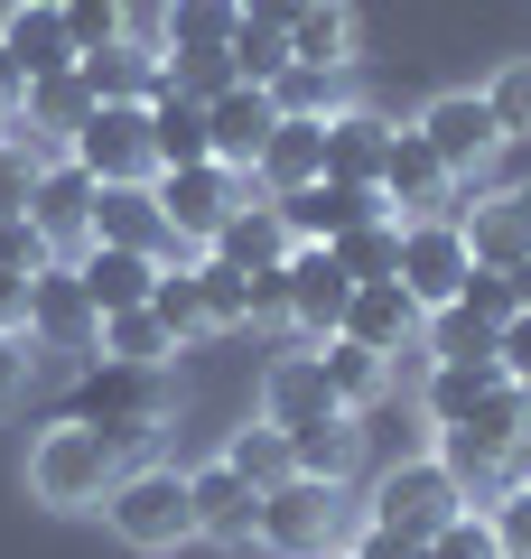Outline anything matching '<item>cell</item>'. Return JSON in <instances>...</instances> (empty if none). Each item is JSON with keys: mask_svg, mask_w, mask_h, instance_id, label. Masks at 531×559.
Wrapping results in <instances>:
<instances>
[{"mask_svg": "<svg viewBox=\"0 0 531 559\" xmlns=\"http://www.w3.org/2000/svg\"><path fill=\"white\" fill-rule=\"evenodd\" d=\"M38 168H47V150H38L28 131L0 140V215H28V197H38Z\"/></svg>", "mask_w": 531, "mask_h": 559, "instance_id": "ee69618b", "label": "cell"}, {"mask_svg": "<svg viewBox=\"0 0 531 559\" xmlns=\"http://www.w3.org/2000/svg\"><path fill=\"white\" fill-rule=\"evenodd\" d=\"M75 75H84L94 103H150L158 84H168V57L140 47V38H113V47H94V57H75Z\"/></svg>", "mask_w": 531, "mask_h": 559, "instance_id": "7402d4cb", "label": "cell"}, {"mask_svg": "<svg viewBox=\"0 0 531 559\" xmlns=\"http://www.w3.org/2000/svg\"><path fill=\"white\" fill-rule=\"evenodd\" d=\"M467 271H475V252H467V224H457V215L401 224V289H411L420 308H457Z\"/></svg>", "mask_w": 531, "mask_h": 559, "instance_id": "30bf717a", "label": "cell"}, {"mask_svg": "<svg viewBox=\"0 0 531 559\" xmlns=\"http://www.w3.org/2000/svg\"><path fill=\"white\" fill-rule=\"evenodd\" d=\"M20 326H28V280L0 271V336H20Z\"/></svg>", "mask_w": 531, "mask_h": 559, "instance_id": "db71d44e", "label": "cell"}, {"mask_svg": "<svg viewBox=\"0 0 531 559\" xmlns=\"http://www.w3.org/2000/svg\"><path fill=\"white\" fill-rule=\"evenodd\" d=\"M150 150H158V168H197V159H215V150H205V103H197V94H177V84H158V94H150Z\"/></svg>", "mask_w": 531, "mask_h": 559, "instance_id": "1f68e13d", "label": "cell"}, {"mask_svg": "<svg viewBox=\"0 0 531 559\" xmlns=\"http://www.w3.org/2000/svg\"><path fill=\"white\" fill-rule=\"evenodd\" d=\"M429 457L448 466V485H457V495L475 503V513H485V503H494V495L512 485V457H494V448H475L467 429H438V439H429Z\"/></svg>", "mask_w": 531, "mask_h": 559, "instance_id": "836d02e7", "label": "cell"}, {"mask_svg": "<svg viewBox=\"0 0 531 559\" xmlns=\"http://www.w3.org/2000/svg\"><path fill=\"white\" fill-rule=\"evenodd\" d=\"M224 57H234V84H280V75H290V28H271V20H243Z\"/></svg>", "mask_w": 531, "mask_h": 559, "instance_id": "60d3db41", "label": "cell"}, {"mask_svg": "<svg viewBox=\"0 0 531 559\" xmlns=\"http://www.w3.org/2000/svg\"><path fill=\"white\" fill-rule=\"evenodd\" d=\"M205 252L234 261V271H280V261H290V224H280V205H271V197H243V205H234V224H224Z\"/></svg>", "mask_w": 531, "mask_h": 559, "instance_id": "83f0119b", "label": "cell"}, {"mask_svg": "<svg viewBox=\"0 0 531 559\" xmlns=\"http://www.w3.org/2000/svg\"><path fill=\"white\" fill-rule=\"evenodd\" d=\"M485 522H494V550L504 559H531V485H504L485 503Z\"/></svg>", "mask_w": 531, "mask_h": 559, "instance_id": "7dc6e473", "label": "cell"}, {"mask_svg": "<svg viewBox=\"0 0 531 559\" xmlns=\"http://www.w3.org/2000/svg\"><path fill=\"white\" fill-rule=\"evenodd\" d=\"M57 419H84L103 439L131 457V448L158 439V419H168V373L158 364H113V355H84L75 382H66V411Z\"/></svg>", "mask_w": 531, "mask_h": 559, "instance_id": "6da1fadb", "label": "cell"}, {"mask_svg": "<svg viewBox=\"0 0 531 559\" xmlns=\"http://www.w3.org/2000/svg\"><path fill=\"white\" fill-rule=\"evenodd\" d=\"M224 466H234L252 495H271V485H290L298 466H290V429H271V419H252V429H234L224 439Z\"/></svg>", "mask_w": 531, "mask_h": 559, "instance_id": "8d00e7d4", "label": "cell"}, {"mask_svg": "<svg viewBox=\"0 0 531 559\" xmlns=\"http://www.w3.org/2000/svg\"><path fill=\"white\" fill-rule=\"evenodd\" d=\"M47 261H57V242H47L38 224H28V215H0V271L28 280V271H47Z\"/></svg>", "mask_w": 531, "mask_h": 559, "instance_id": "c3c4849f", "label": "cell"}, {"mask_svg": "<svg viewBox=\"0 0 531 559\" xmlns=\"http://www.w3.org/2000/svg\"><path fill=\"white\" fill-rule=\"evenodd\" d=\"M392 131H401V121H382L374 103H345V112H327V178H345V187H382Z\"/></svg>", "mask_w": 531, "mask_h": 559, "instance_id": "ac0fdd59", "label": "cell"}, {"mask_svg": "<svg viewBox=\"0 0 531 559\" xmlns=\"http://www.w3.org/2000/svg\"><path fill=\"white\" fill-rule=\"evenodd\" d=\"M28 373H38V345H28V336H0V411H20Z\"/></svg>", "mask_w": 531, "mask_h": 559, "instance_id": "816d5d0a", "label": "cell"}, {"mask_svg": "<svg viewBox=\"0 0 531 559\" xmlns=\"http://www.w3.org/2000/svg\"><path fill=\"white\" fill-rule=\"evenodd\" d=\"M66 159H75L94 187H150V178H158L150 103H94V121L75 131V150H66Z\"/></svg>", "mask_w": 531, "mask_h": 559, "instance_id": "52a82bcc", "label": "cell"}, {"mask_svg": "<svg viewBox=\"0 0 531 559\" xmlns=\"http://www.w3.org/2000/svg\"><path fill=\"white\" fill-rule=\"evenodd\" d=\"M317 178H327V121H280L261 140V159H252V187L261 197H298Z\"/></svg>", "mask_w": 531, "mask_h": 559, "instance_id": "603a6c76", "label": "cell"}, {"mask_svg": "<svg viewBox=\"0 0 531 559\" xmlns=\"http://www.w3.org/2000/svg\"><path fill=\"white\" fill-rule=\"evenodd\" d=\"M411 131L438 150V168H448L457 187H467V178H485V168L512 150V140H504V121H494V103L475 94V84H457V94L420 103V121H411Z\"/></svg>", "mask_w": 531, "mask_h": 559, "instance_id": "8992f818", "label": "cell"}, {"mask_svg": "<svg viewBox=\"0 0 531 559\" xmlns=\"http://www.w3.org/2000/svg\"><path fill=\"white\" fill-rule=\"evenodd\" d=\"M448 513H467V495L448 485V466L438 457H401L374 476V503H364V522L374 532H401V540H429Z\"/></svg>", "mask_w": 531, "mask_h": 559, "instance_id": "ba28073f", "label": "cell"}, {"mask_svg": "<svg viewBox=\"0 0 531 559\" xmlns=\"http://www.w3.org/2000/svg\"><path fill=\"white\" fill-rule=\"evenodd\" d=\"M243 10L234 0H168V20H158V57H215V47H234Z\"/></svg>", "mask_w": 531, "mask_h": 559, "instance_id": "d6a6232c", "label": "cell"}, {"mask_svg": "<svg viewBox=\"0 0 531 559\" xmlns=\"http://www.w3.org/2000/svg\"><path fill=\"white\" fill-rule=\"evenodd\" d=\"M197 308H205V336H234V326H252V271H234V261L197 252Z\"/></svg>", "mask_w": 531, "mask_h": 559, "instance_id": "d590c367", "label": "cell"}, {"mask_svg": "<svg viewBox=\"0 0 531 559\" xmlns=\"http://www.w3.org/2000/svg\"><path fill=\"white\" fill-rule=\"evenodd\" d=\"M317 373H327V392L345 401V411H374V401L401 382V364L374 355V345H354V336H327L317 345Z\"/></svg>", "mask_w": 531, "mask_h": 559, "instance_id": "f546056e", "label": "cell"}, {"mask_svg": "<svg viewBox=\"0 0 531 559\" xmlns=\"http://www.w3.org/2000/svg\"><path fill=\"white\" fill-rule=\"evenodd\" d=\"M420 326H429V308L401 289V280H354V299H345V326L335 336H354V345H374V355H420Z\"/></svg>", "mask_w": 531, "mask_h": 559, "instance_id": "7c38bea8", "label": "cell"}, {"mask_svg": "<svg viewBox=\"0 0 531 559\" xmlns=\"http://www.w3.org/2000/svg\"><path fill=\"white\" fill-rule=\"evenodd\" d=\"M280 289H290V326H298L308 345H327L335 326H345L354 280H345V261H335L327 242H290V261H280Z\"/></svg>", "mask_w": 531, "mask_h": 559, "instance_id": "8fae6325", "label": "cell"}, {"mask_svg": "<svg viewBox=\"0 0 531 559\" xmlns=\"http://www.w3.org/2000/svg\"><path fill=\"white\" fill-rule=\"evenodd\" d=\"M327 411H345V401H335L327 373H317V345L271 355V373H261V419H271V429H317Z\"/></svg>", "mask_w": 531, "mask_h": 559, "instance_id": "e0dca14e", "label": "cell"}, {"mask_svg": "<svg viewBox=\"0 0 531 559\" xmlns=\"http://www.w3.org/2000/svg\"><path fill=\"white\" fill-rule=\"evenodd\" d=\"M94 299H84V280H75V261H47V271H28V326L20 336L38 345L47 364H75V355H94Z\"/></svg>", "mask_w": 531, "mask_h": 559, "instance_id": "9c48e42d", "label": "cell"}, {"mask_svg": "<svg viewBox=\"0 0 531 559\" xmlns=\"http://www.w3.org/2000/svg\"><path fill=\"white\" fill-rule=\"evenodd\" d=\"M457 429H467L475 448H494V457H512V439L531 429V392H522V382H504V392H494L475 419H457Z\"/></svg>", "mask_w": 531, "mask_h": 559, "instance_id": "b9f144b4", "label": "cell"}, {"mask_svg": "<svg viewBox=\"0 0 531 559\" xmlns=\"http://www.w3.org/2000/svg\"><path fill=\"white\" fill-rule=\"evenodd\" d=\"M84 121H94V94H84V75L66 66V75H38V84H28V103H20V121H10V131H28L47 159H66Z\"/></svg>", "mask_w": 531, "mask_h": 559, "instance_id": "d6986e66", "label": "cell"}, {"mask_svg": "<svg viewBox=\"0 0 531 559\" xmlns=\"http://www.w3.org/2000/svg\"><path fill=\"white\" fill-rule=\"evenodd\" d=\"M187 503H197V540H252V513H261V495H252V485H243L224 457L187 466Z\"/></svg>", "mask_w": 531, "mask_h": 559, "instance_id": "44dd1931", "label": "cell"}, {"mask_svg": "<svg viewBox=\"0 0 531 559\" xmlns=\"http://www.w3.org/2000/svg\"><path fill=\"white\" fill-rule=\"evenodd\" d=\"M457 224H467V252H475V271H512V261L531 252V215L512 205V187H504V197H475V205H457Z\"/></svg>", "mask_w": 531, "mask_h": 559, "instance_id": "f1b7e54d", "label": "cell"}, {"mask_svg": "<svg viewBox=\"0 0 531 559\" xmlns=\"http://www.w3.org/2000/svg\"><path fill=\"white\" fill-rule=\"evenodd\" d=\"M121 466H131V457H121L103 429L57 419V429H38V439H28V495H38L47 513H103V495H113Z\"/></svg>", "mask_w": 531, "mask_h": 559, "instance_id": "7a4b0ae2", "label": "cell"}, {"mask_svg": "<svg viewBox=\"0 0 531 559\" xmlns=\"http://www.w3.org/2000/svg\"><path fill=\"white\" fill-rule=\"evenodd\" d=\"M290 66H327V75H354V0H308L290 20Z\"/></svg>", "mask_w": 531, "mask_h": 559, "instance_id": "4dcf8cb0", "label": "cell"}, {"mask_svg": "<svg viewBox=\"0 0 531 559\" xmlns=\"http://www.w3.org/2000/svg\"><path fill=\"white\" fill-rule=\"evenodd\" d=\"M475 94L494 103V121H504V140H531V57H504Z\"/></svg>", "mask_w": 531, "mask_h": 559, "instance_id": "7bdbcfd3", "label": "cell"}, {"mask_svg": "<svg viewBox=\"0 0 531 559\" xmlns=\"http://www.w3.org/2000/svg\"><path fill=\"white\" fill-rule=\"evenodd\" d=\"M0 47H10V66H20L28 84H38V75H66V66H75V38H66V10H57V0H10V20H0Z\"/></svg>", "mask_w": 531, "mask_h": 559, "instance_id": "ffe728a7", "label": "cell"}, {"mask_svg": "<svg viewBox=\"0 0 531 559\" xmlns=\"http://www.w3.org/2000/svg\"><path fill=\"white\" fill-rule=\"evenodd\" d=\"M84 242H121V252L177 261V234H168V215H158L150 187H94V224H84Z\"/></svg>", "mask_w": 531, "mask_h": 559, "instance_id": "2e32d148", "label": "cell"}, {"mask_svg": "<svg viewBox=\"0 0 531 559\" xmlns=\"http://www.w3.org/2000/svg\"><path fill=\"white\" fill-rule=\"evenodd\" d=\"M345 559H429V540H401V532H374V522H354Z\"/></svg>", "mask_w": 531, "mask_h": 559, "instance_id": "f5cc1de1", "label": "cell"}, {"mask_svg": "<svg viewBox=\"0 0 531 559\" xmlns=\"http://www.w3.org/2000/svg\"><path fill=\"white\" fill-rule=\"evenodd\" d=\"M354 495L345 485H317V476H290V485H271L261 495V513H252V540L271 559H345V540H354Z\"/></svg>", "mask_w": 531, "mask_h": 559, "instance_id": "3957f363", "label": "cell"}, {"mask_svg": "<svg viewBox=\"0 0 531 559\" xmlns=\"http://www.w3.org/2000/svg\"><path fill=\"white\" fill-rule=\"evenodd\" d=\"M335 261H345V280H401V215H374L354 224L345 242H327Z\"/></svg>", "mask_w": 531, "mask_h": 559, "instance_id": "f35d334b", "label": "cell"}, {"mask_svg": "<svg viewBox=\"0 0 531 559\" xmlns=\"http://www.w3.org/2000/svg\"><path fill=\"white\" fill-rule=\"evenodd\" d=\"M504 280H512V299H522V308H531V252H522V261H512V271H504Z\"/></svg>", "mask_w": 531, "mask_h": 559, "instance_id": "9f6ffc18", "label": "cell"}, {"mask_svg": "<svg viewBox=\"0 0 531 559\" xmlns=\"http://www.w3.org/2000/svg\"><path fill=\"white\" fill-rule=\"evenodd\" d=\"M75 280H84V299H94V318H113V308H150L158 261H150V252H121V242H84V252H75Z\"/></svg>", "mask_w": 531, "mask_h": 559, "instance_id": "cb8c5ba5", "label": "cell"}, {"mask_svg": "<svg viewBox=\"0 0 531 559\" xmlns=\"http://www.w3.org/2000/svg\"><path fill=\"white\" fill-rule=\"evenodd\" d=\"M150 197H158V215H168V234H177V252H205V242L234 224V205L243 197H261L243 168H215V159H197V168H158L150 178Z\"/></svg>", "mask_w": 531, "mask_h": 559, "instance_id": "5b68a950", "label": "cell"}, {"mask_svg": "<svg viewBox=\"0 0 531 559\" xmlns=\"http://www.w3.org/2000/svg\"><path fill=\"white\" fill-rule=\"evenodd\" d=\"M457 308H467L475 326H504V318H522V299H512V280H504V271H467Z\"/></svg>", "mask_w": 531, "mask_h": 559, "instance_id": "681fc988", "label": "cell"}, {"mask_svg": "<svg viewBox=\"0 0 531 559\" xmlns=\"http://www.w3.org/2000/svg\"><path fill=\"white\" fill-rule=\"evenodd\" d=\"M512 205H522V215H531V187H512Z\"/></svg>", "mask_w": 531, "mask_h": 559, "instance_id": "680465c9", "label": "cell"}, {"mask_svg": "<svg viewBox=\"0 0 531 559\" xmlns=\"http://www.w3.org/2000/svg\"><path fill=\"white\" fill-rule=\"evenodd\" d=\"M57 10H66V38H75V57H94V47L131 38V28H121V0H57Z\"/></svg>", "mask_w": 531, "mask_h": 559, "instance_id": "f6af8a7d", "label": "cell"}, {"mask_svg": "<svg viewBox=\"0 0 531 559\" xmlns=\"http://www.w3.org/2000/svg\"><path fill=\"white\" fill-rule=\"evenodd\" d=\"M271 205H280V224H290V242H345L354 224L392 215V205H382V187H345V178H317V187L271 197Z\"/></svg>", "mask_w": 531, "mask_h": 559, "instance_id": "5bb4252c", "label": "cell"}, {"mask_svg": "<svg viewBox=\"0 0 531 559\" xmlns=\"http://www.w3.org/2000/svg\"><path fill=\"white\" fill-rule=\"evenodd\" d=\"M290 466L317 485H354V466H364V411H327L317 429H290Z\"/></svg>", "mask_w": 531, "mask_h": 559, "instance_id": "4316f807", "label": "cell"}, {"mask_svg": "<svg viewBox=\"0 0 531 559\" xmlns=\"http://www.w3.org/2000/svg\"><path fill=\"white\" fill-rule=\"evenodd\" d=\"M382 205H392L401 224L420 215H457V178L438 168V150L420 131H392V159H382Z\"/></svg>", "mask_w": 531, "mask_h": 559, "instance_id": "9a60e30c", "label": "cell"}, {"mask_svg": "<svg viewBox=\"0 0 531 559\" xmlns=\"http://www.w3.org/2000/svg\"><path fill=\"white\" fill-rule=\"evenodd\" d=\"M494 364H504V382H522V392H531V308L494 326Z\"/></svg>", "mask_w": 531, "mask_h": 559, "instance_id": "f907efd6", "label": "cell"}, {"mask_svg": "<svg viewBox=\"0 0 531 559\" xmlns=\"http://www.w3.org/2000/svg\"><path fill=\"white\" fill-rule=\"evenodd\" d=\"M234 10H243V20H271V28H290L298 10H308V0H234Z\"/></svg>", "mask_w": 531, "mask_h": 559, "instance_id": "11a10c76", "label": "cell"}, {"mask_svg": "<svg viewBox=\"0 0 531 559\" xmlns=\"http://www.w3.org/2000/svg\"><path fill=\"white\" fill-rule=\"evenodd\" d=\"M271 131H280L271 84H224V94H205V150H215V168H243V178H252V159H261Z\"/></svg>", "mask_w": 531, "mask_h": 559, "instance_id": "4fadbf2b", "label": "cell"}, {"mask_svg": "<svg viewBox=\"0 0 531 559\" xmlns=\"http://www.w3.org/2000/svg\"><path fill=\"white\" fill-rule=\"evenodd\" d=\"M28 224H38L47 242H66V252H84V224H94V178H84L75 159H47V168H38V197H28Z\"/></svg>", "mask_w": 531, "mask_h": 559, "instance_id": "d4e9b609", "label": "cell"}, {"mask_svg": "<svg viewBox=\"0 0 531 559\" xmlns=\"http://www.w3.org/2000/svg\"><path fill=\"white\" fill-rule=\"evenodd\" d=\"M429 559H504V550H494V522L467 503V513H448V522L429 532Z\"/></svg>", "mask_w": 531, "mask_h": 559, "instance_id": "bcb514c9", "label": "cell"}, {"mask_svg": "<svg viewBox=\"0 0 531 559\" xmlns=\"http://www.w3.org/2000/svg\"><path fill=\"white\" fill-rule=\"evenodd\" d=\"M94 355H113V364H158L168 373V355H177V336L150 318V308H113V318L94 326Z\"/></svg>", "mask_w": 531, "mask_h": 559, "instance_id": "74e56055", "label": "cell"}, {"mask_svg": "<svg viewBox=\"0 0 531 559\" xmlns=\"http://www.w3.org/2000/svg\"><path fill=\"white\" fill-rule=\"evenodd\" d=\"M103 522H113L131 550H187V540H197L187 466H121L113 495H103Z\"/></svg>", "mask_w": 531, "mask_h": 559, "instance_id": "277c9868", "label": "cell"}, {"mask_svg": "<svg viewBox=\"0 0 531 559\" xmlns=\"http://www.w3.org/2000/svg\"><path fill=\"white\" fill-rule=\"evenodd\" d=\"M494 392H504V364L494 355H448V364H429L420 411H429V429H457V419H475Z\"/></svg>", "mask_w": 531, "mask_h": 559, "instance_id": "484cf974", "label": "cell"}, {"mask_svg": "<svg viewBox=\"0 0 531 559\" xmlns=\"http://www.w3.org/2000/svg\"><path fill=\"white\" fill-rule=\"evenodd\" d=\"M512 485H531V429L512 439Z\"/></svg>", "mask_w": 531, "mask_h": 559, "instance_id": "6f0895ef", "label": "cell"}, {"mask_svg": "<svg viewBox=\"0 0 531 559\" xmlns=\"http://www.w3.org/2000/svg\"><path fill=\"white\" fill-rule=\"evenodd\" d=\"M271 103H280V121H327V112H345V75H327V66H290V75L271 84Z\"/></svg>", "mask_w": 531, "mask_h": 559, "instance_id": "ab89813d", "label": "cell"}, {"mask_svg": "<svg viewBox=\"0 0 531 559\" xmlns=\"http://www.w3.org/2000/svg\"><path fill=\"white\" fill-rule=\"evenodd\" d=\"M150 318L177 336V355L205 336V308H197V252H177V261H158V280H150Z\"/></svg>", "mask_w": 531, "mask_h": 559, "instance_id": "e575fe53", "label": "cell"}]
</instances>
